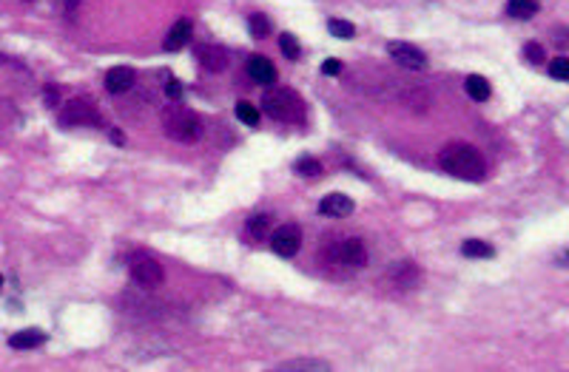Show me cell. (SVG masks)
<instances>
[{
  "mask_svg": "<svg viewBox=\"0 0 569 372\" xmlns=\"http://www.w3.org/2000/svg\"><path fill=\"white\" fill-rule=\"evenodd\" d=\"M330 370L324 361H316V358H299V361H287V364H280L277 372H324Z\"/></svg>",
  "mask_w": 569,
  "mask_h": 372,
  "instance_id": "obj_20",
  "label": "cell"
},
{
  "mask_svg": "<svg viewBox=\"0 0 569 372\" xmlns=\"http://www.w3.org/2000/svg\"><path fill=\"white\" fill-rule=\"evenodd\" d=\"M550 74H553L555 80H569V60L567 57H555V60L550 63Z\"/></svg>",
  "mask_w": 569,
  "mask_h": 372,
  "instance_id": "obj_27",
  "label": "cell"
},
{
  "mask_svg": "<svg viewBox=\"0 0 569 372\" xmlns=\"http://www.w3.org/2000/svg\"><path fill=\"white\" fill-rule=\"evenodd\" d=\"M293 171H296L299 177H319V174H322V162H319V160H310V157H302V160H296Z\"/></svg>",
  "mask_w": 569,
  "mask_h": 372,
  "instance_id": "obj_24",
  "label": "cell"
},
{
  "mask_svg": "<svg viewBox=\"0 0 569 372\" xmlns=\"http://www.w3.org/2000/svg\"><path fill=\"white\" fill-rule=\"evenodd\" d=\"M248 31H251V37H257V40H265V37L271 34V20H268L262 11H257V14H251V17H248Z\"/></svg>",
  "mask_w": 569,
  "mask_h": 372,
  "instance_id": "obj_21",
  "label": "cell"
},
{
  "mask_svg": "<svg viewBox=\"0 0 569 372\" xmlns=\"http://www.w3.org/2000/svg\"><path fill=\"white\" fill-rule=\"evenodd\" d=\"M387 51H390V57H393L401 68L421 71V68L427 66V54H424L419 46H410V43H401V40H390V43H387Z\"/></svg>",
  "mask_w": 569,
  "mask_h": 372,
  "instance_id": "obj_7",
  "label": "cell"
},
{
  "mask_svg": "<svg viewBox=\"0 0 569 372\" xmlns=\"http://www.w3.org/2000/svg\"><path fill=\"white\" fill-rule=\"evenodd\" d=\"M100 123H103V117L88 97H74L60 108L63 128H88V125H100Z\"/></svg>",
  "mask_w": 569,
  "mask_h": 372,
  "instance_id": "obj_2",
  "label": "cell"
},
{
  "mask_svg": "<svg viewBox=\"0 0 569 372\" xmlns=\"http://www.w3.org/2000/svg\"><path fill=\"white\" fill-rule=\"evenodd\" d=\"M390 276H393V281H396L399 290H413L419 284V279H421V270L413 262H401Z\"/></svg>",
  "mask_w": 569,
  "mask_h": 372,
  "instance_id": "obj_14",
  "label": "cell"
},
{
  "mask_svg": "<svg viewBox=\"0 0 569 372\" xmlns=\"http://www.w3.org/2000/svg\"><path fill=\"white\" fill-rule=\"evenodd\" d=\"M111 143H117V145H123V143H125V137H123V131H111Z\"/></svg>",
  "mask_w": 569,
  "mask_h": 372,
  "instance_id": "obj_31",
  "label": "cell"
},
{
  "mask_svg": "<svg viewBox=\"0 0 569 372\" xmlns=\"http://www.w3.org/2000/svg\"><path fill=\"white\" fill-rule=\"evenodd\" d=\"M439 160H441V168L450 177H458V180H467V182H481L484 174H487L484 157L473 145H467V143H450V145H444V151L439 154Z\"/></svg>",
  "mask_w": 569,
  "mask_h": 372,
  "instance_id": "obj_1",
  "label": "cell"
},
{
  "mask_svg": "<svg viewBox=\"0 0 569 372\" xmlns=\"http://www.w3.org/2000/svg\"><path fill=\"white\" fill-rule=\"evenodd\" d=\"M262 111L271 114L274 120L293 123L299 117V111H302V103H299V97L290 88H277V91H268L262 97Z\"/></svg>",
  "mask_w": 569,
  "mask_h": 372,
  "instance_id": "obj_4",
  "label": "cell"
},
{
  "mask_svg": "<svg viewBox=\"0 0 569 372\" xmlns=\"http://www.w3.org/2000/svg\"><path fill=\"white\" fill-rule=\"evenodd\" d=\"M165 134L174 143H197L200 140V120L188 108H174L165 114Z\"/></svg>",
  "mask_w": 569,
  "mask_h": 372,
  "instance_id": "obj_3",
  "label": "cell"
},
{
  "mask_svg": "<svg viewBox=\"0 0 569 372\" xmlns=\"http://www.w3.org/2000/svg\"><path fill=\"white\" fill-rule=\"evenodd\" d=\"M183 83L180 80H168V86H165V94H168V100H183Z\"/></svg>",
  "mask_w": 569,
  "mask_h": 372,
  "instance_id": "obj_28",
  "label": "cell"
},
{
  "mask_svg": "<svg viewBox=\"0 0 569 372\" xmlns=\"http://www.w3.org/2000/svg\"><path fill=\"white\" fill-rule=\"evenodd\" d=\"M327 31H330L333 37H342V40H350V37L356 34V26H353L350 20H339V17H333V20H327Z\"/></svg>",
  "mask_w": 569,
  "mask_h": 372,
  "instance_id": "obj_22",
  "label": "cell"
},
{
  "mask_svg": "<svg viewBox=\"0 0 569 372\" xmlns=\"http://www.w3.org/2000/svg\"><path fill=\"white\" fill-rule=\"evenodd\" d=\"M322 71H324V74H330V77H336V74L342 71V63H339L336 57H327V60L322 63Z\"/></svg>",
  "mask_w": 569,
  "mask_h": 372,
  "instance_id": "obj_29",
  "label": "cell"
},
{
  "mask_svg": "<svg viewBox=\"0 0 569 372\" xmlns=\"http://www.w3.org/2000/svg\"><path fill=\"white\" fill-rule=\"evenodd\" d=\"M271 247L282 259L296 256L299 247H302V230H299V224H282V227H277L274 236H271Z\"/></svg>",
  "mask_w": 569,
  "mask_h": 372,
  "instance_id": "obj_8",
  "label": "cell"
},
{
  "mask_svg": "<svg viewBox=\"0 0 569 372\" xmlns=\"http://www.w3.org/2000/svg\"><path fill=\"white\" fill-rule=\"evenodd\" d=\"M191 34H194V23H191L188 17H180V20L171 26L168 37H165V48H168V51H180V48L191 40Z\"/></svg>",
  "mask_w": 569,
  "mask_h": 372,
  "instance_id": "obj_13",
  "label": "cell"
},
{
  "mask_svg": "<svg viewBox=\"0 0 569 372\" xmlns=\"http://www.w3.org/2000/svg\"><path fill=\"white\" fill-rule=\"evenodd\" d=\"M507 14L516 17V20H530V17L538 14V0H510Z\"/></svg>",
  "mask_w": 569,
  "mask_h": 372,
  "instance_id": "obj_19",
  "label": "cell"
},
{
  "mask_svg": "<svg viewBox=\"0 0 569 372\" xmlns=\"http://www.w3.org/2000/svg\"><path fill=\"white\" fill-rule=\"evenodd\" d=\"M43 103H46L48 108H54V105H57V86H48V88H46V94H43Z\"/></svg>",
  "mask_w": 569,
  "mask_h": 372,
  "instance_id": "obj_30",
  "label": "cell"
},
{
  "mask_svg": "<svg viewBox=\"0 0 569 372\" xmlns=\"http://www.w3.org/2000/svg\"><path fill=\"white\" fill-rule=\"evenodd\" d=\"M0 287H3V276H0Z\"/></svg>",
  "mask_w": 569,
  "mask_h": 372,
  "instance_id": "obj_32",
  "label": "cell"
},
{
  "mask_svg": "<svg viewBox=\"0 0 569 372\" xmlns=\"http://www.w3.org/2000/svg\"><path fill=\"white\" fill-rule=\"evenodd\" d=\"M29 3H31V0H29Z\"/></svg>",
  "mask_w": 569,
  "mask_h": 372,
  "instance_id": "obj_33",
  "label": "cell"
},
{
  "mask_svg": "<svg viewBox=\"0 0 569 372\" xmlns=\"http://www.w3.org/2000/svg\"><path fill=\"white\" fill-rule=\"evenodd\" d=\"M353 199L347 193H327L322 202H319V213L322 216H330V219H344L353 213Z\"/></svg>",
  "mask_w": 569,
  "mask_h": 372,
  "instance_id": "obj_10",
  "label": "cell"
},
{
  "mask_svg": "<svg viewBox=\"0 0 569 372\" xmlns=\"http://www.w3.org/2000/svg\"><path fill=\"white\" fill-rule=\"evenodd\" d=\"M464 88H467V94H470L476 103H487V100H490V94H493V86H490V80H487V77H481V74H470V77L464 80Z\"/></svg>",
  "mask_w": 569,
  "mask_h": 372,
  "instance_id": "obj_16",
  "label": "cell"
},
{
  "mask_svg": "<svg viewBox=\"0 0 569 372\" xmlns=\"http://www.w3.org/2000/svg\"><path fill=\"white\" fill-rule=\"evenodd\" d=\"M131 281L137 284V287H143V290H154V287H160L163 284V279H165V273H163V264L160 262H154L151 256H137L134 262H131Z\"/></svg>",
  "mask_w": 569,
  "mask_h": 372,
  "instance_id": "obj_5",
  "label": "cell"
},
{
  "mask_svg": "<svg viewBox=\"0 0 569 372\" xmlns=\"http://www.w3.org/2000/svg\"><path fill=\"white\" fill-rule=\"evenodd\" d=\"M134 68H128V66H114V68H108V74H106V88L111 91V94H125V91H131V86H134Z\"/></svg>",
  "mask_w": 569,
  "mask_h": 372,
  "instance_id": "obj_12",
  "label": "cell"
},
{
  "mask_svg": "<svg viewBox=\"0 0 569 372\" xmlns=\"http://www.w3.org/2000/svg\"><path fill=\"white\" fill-rule=\"evenodd\" d=\"M461 253L467 259H493L496 256V247L490 242H481V239H467L461 244Z\"/></svg>",
  "mask_w": 569,
  "mask_h": 372,
  "instance_id": "obj_17",
  "label": "cell"
},
{
  "mask_svg": "<svg viewBox=\"0 0 569 372\" xmlns=\"http://www.w3.org/2000/svg\"><path fill=\"white\" fill-rule=\"evenodd\" d=\"M43 341H46V333L37 330V327H31V330L14 333V336L9 339V347H11V350H34V347H40Z\"/></svg>",
  "mask_w": 569,
  "mask_h": 372,
  "instance_id": "obj_15",
  "label": "cell"
},
{
  "mask_svg": "<svg viewBox=\"0 0 569 372\" xmlns=\"http://www.w3.org/2000/svg\"><path fill=\"white\" fill-rule=\"evenodd\" d=\"M280 48H282V54L287 60H296L299 54H302V48H299V40L290 34V31H282L280 34Z\"/></svg>",
  "mask_w": 569,
  "mask_h": 372,
  "instance_id": "obj_25",
  "label": "cell"
},
{
  "mask_svg": "<svg viewBox=\"0 0 569 372\" xmlns=\"http://www.w3.org/2000/svg\"><path fill=\"white\" fill-rule=\"evenodd\" d=\"M524 57H527L530 63L541 66V63L547 60V51H544V46H541V43H527V46H524Z\"/></svg>",
  "mask_w": 569,
  "mask_h": 372,
  "instance_id": "obj_26",
  "label": "cell"
},
{
  "mask_svg": "<svg viewBox=\"0 0 569 372\" xmlns=\"http://www.w3.org/2000/svg\"><path fill=\"white\" fill-rule=\"evenodd\" d=\"M237 117H240V123H245V125H257V123H260V111H257V105H251L248 100H240V103H237Z\"/></svg>",
  "mask_w": 569,
  "mask_h": 372,
  "instance_id": "obj_23",
  "label": "cell"
},
{
  "mask_svg": "<svg viewBox=\"0 0 569 372\" xmlns=\"http://www.w3.org/2000/svg\"><path fill=\"white\" fill-rule=\"evenodd\" d=\"M268 227H271L268 213H254V216L245 222V236H248L251 242H260V239L268 233Z\"/></svg>",
  "mask_w": 569,
  "mask_h": 372,
  "instance_id": "obj_18",
  "label": "cell"
},
{
  "mask_svg": "<svg viewBox=\"0 0 569 372\" xmlns=\"http://www.w3.org/2000/svg\"><path fill=\"white\" fill-rule=\"evenodd\" d=\"M248 77L254 80V83H260V86H271V83H277V66L268 60V57H262V54H254L251 60H248Z\"/></svg>",
  "mask_w": 569,
  "mask_h": 372,
  "instance_id": "obj_11",
  "label": "cell"
},
{
  "mask_svg": "<svg viewBox=\"0 0 569 372\" xmlns=\"http://www.w3.org/2000/svg\"><path fill=\"white\" fill-rule=\"evenodd\" d=\"M327 259H330L333 264L364 267V264H367V250H364V244H362L359 239H344V242H339V244L330 247Z\"/></svg>",
  "mask_w": 569,
  "mask_h": 372,
  "instance_id": "obj_6",
  "label": "cell"
},
{
  "mask_svg": "<svg viewBox=\"0 0 569 372\" xmlns=\"http://www.w3.org/2000/svg\"><path fill=\"white\" fill-rule=\"evenodd\" d=\"M197 60L203 63V68H208L211 74H220L228 68V51L217 43H205L197 48Z\"/></svg>",
  "mask_w": 569,
  "mask_h": 372,
  "instance_id": "obj_9",
  "label": "cell"
}]
</instances>
